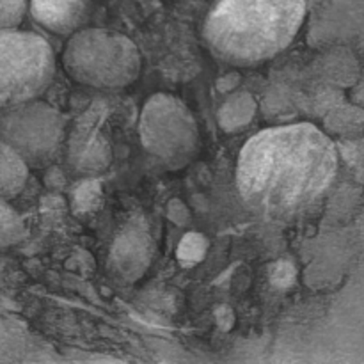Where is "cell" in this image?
Here are the masks:
<instances>
[{"instance_id":"1","label":"cell","mask_w":364,"mask_h":364,"mask_svg":"<svg viewBox=\"0 0 364 364\" xmlns=\"http://www.w3.org/2000/svg\"><path fill=\"white\" fill-rule=\"evenodd\" d=\"M336 173L338 151L320 128L281 124L245 142L237 162V187L251 210L291 220L323 201Z\"/></svg>"},{"instance_id":"2","label":"cell","mask_w":364,"mask_h":364,"mask_svg":"<svg viewBox=\"0 0 364 364\" xmlns=\"http://www.w3.org/2000/svg\"><path fill=\"white\" fill-rule=\"evenodd\" d=\"M304 16L306 0H217L203 36L223 63L259 66L291 45Z\"/></svg>"},{"instance_id":"3","label":"cell","mask_w":364,"mask_h":364,"mask_svg":"<svg viewBox=\"0 0 364 364\" xmlns=\"http://www.w3.org/2000/svg\"><path fill=\"white\" fill-rule=\"evenodd\" d=\"M141 64L135 43L110 28H80L70 36L63 52V66L71 78L103 91L134 84Z\"/></svg>"},{"instance_id":"4","label":"cell","mask_w":364,"mask_h":364,"mask_svg":"<svg viewBox=\"0 0 364 364\" xmlns=\"http://www.w3.org/2000/svg\"><path fill=\"white\" fill-rule=\"evenodd\" d=\"M55 75V55L43 36L18 27L0 31V110L36 100Z\"/></svg>"},{"instance_id":"5","label":"cell","mask_w":364,"mask_h":364,"mask_svg":"<svg viewBox=\"0 0 364 364\" xmlns=\"http://www.w3.org/2000/svg\"><path fill=\"white\" fill-rule=\"evenodd\" d=\"M139 137L146 151L169 169L187 166L199 148V128L191 109L180 98L166 92L146 102Z\"/></svg>"},{"instance_id":"6","label":"cell","mask_w":364,"mask_h":364,"mask_svg":"<svg viewBox=\"0 0 364 364\" xmlns=\"http://www.w3.org/2000/svg\"><path fill=\"white\" fill-rule=\"evenodd\" d=\"M0 141L23 159L28 169L46 167L64 142V119L39 98L0 110Z\"/></svg>"},{"instance_id":"7","label":"cell","mask_w":364,"mask_h":364,"mask_svg":"<svg viewBox=\"0 0 364 364\" xmlns=\"http://www.w3.org/2000/svg\"><path fill=\"white\" fill-rule=\"evenodd\" d=\"M153 244L144 224L139 220L127 224L110 251V262L116 272L127 281H135L142 276L151 262Z\"/></svg>"},{"instance_id":"8","label":"cell","mask_w":364,"mask_h":364,"mask_svg":"<svg viewBox=\"0 0 364 364\" xmlns=\"http://www.w3.org/2000/svg\"><path fill=\"white\" fill-rule=\"evenodd\" d=\"M92 7L95 0H28L27 9L46 31L71 36L85 27Z\"/></svg>"},{"instance_id":"9","label":"cell","mask_w":364,"mask_h":364,"mask_svg":"<svg viewBox=\"0 0 364 364\" xmlns=\"http://www.w3.org/2000/svg\"><path fill=\"white\" fill-rule=\"evenodd\" d=\"M28 166L13 148L0 141V199H13L23 191Z\"/></svg>"},{"instance_id":"10","label":"cell","mask_w":364,"mask_h":364,"mask_svg":"<svg viewBox=\"0 0 364 364\" xmlns=\"http://www.w3.org/2000/svg\"><path fill=\"white\" fill-rule=\"evenodd\" d=\"M252 116H255V100L247 92H240L224 103L219 112V121L224 130L231 132L245 127Z\"/></svg>"},{"instance_id":"11","label":"cell","mask_w":364,"mask_h":364,"mask_svg":"<svg viewBox=\"0 0 364 364\" xmlns=\"http://www.w3.org/2000/svg\"><path fill=\"white\" fill-rule=\"evenodd\" d=\"M25 224L16 210L7 203V199H0V249L16 245L25 238Z\"/></svg>"},{"instance_id":"12","label":"cell","mask_w":364,"mask_h":364,"mask_svg":"<svg viewBox=\"0 0 364 364\" xmlns=\"http://www.w3.org/2000/svg\"><path fill=\"white\" fill-rule=\"evenodd\" d=\"M25 338L14 323L0 318V361H16L18 352L23 350Z\"/></svg>"},{"instance_id":"13","label":"cell","mask_w":364,"mask_h":364,"mask_svg":"<svg viewBox=\"0 0 364 364\" xmlns=\"http://www.w3.org/2000/svg\"><path fill=\"white\" fill-rule=\"evenodd\" d=\"M28 0H0V31L20 27Z\"/></svg>"},{"instance_id":"14","label":"cell","mask_w":364,"mask_h":364,"mask_svg":"<svg viewBox=\"0 0 364 364\" xmlns=\"http://www.w3.org/2000/svg\"><path fill=\"white\" fill-rule=\"evenodd\" d=\"M205 252V240L201 235H187L183 242L180 244V258L191 259V262H198Z\"/></svg>"}]
</instances>
